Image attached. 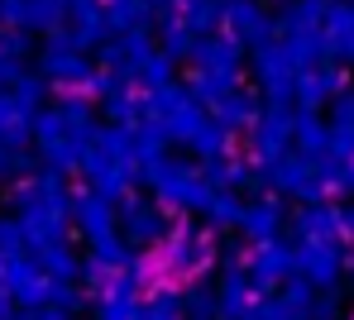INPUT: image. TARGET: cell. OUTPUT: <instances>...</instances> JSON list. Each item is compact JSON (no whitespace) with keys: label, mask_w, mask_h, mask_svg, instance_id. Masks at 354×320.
Wrapping results in <instances>:
<instances>
[{"label":"cell","mask_w":354,"mask_h":320,"mask_svg":"<svg viewBox=\"0 0 354 320\" xmlns=\"http://www.w3.org/2000/svg\"><path fill=\"white\" fill-rule=\"evenodd\" d=\"M244 225H249V234L268 239V234L278 230V210H273V206H254V210H244Z\"/></svg>","instance_id":"1"},{"label":"cell","mask_w":354,"mask_h":320,"mask_svg":"<svg viewBox=\"0 0 354 320\" xmlns=\"http://www.w3.org/2000/svg\"><path fill=\"white\" fill-rule=\"evenodd\" d=\"M139 320H177V297H158V301H149L144 311H139Z\"/></svg>","instance_id":"2"}]
</instances>
